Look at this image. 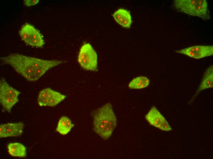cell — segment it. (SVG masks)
Returning <instances> with one entry per match:
<instances>
[{
    "mask_svg": "<svg viewBox=\"0 0 213 159\" xmlns=\"http://www.w3.org/2000/svg\"><path fill=\"white\" fill-rule=\"evenodd\" d=\"M3 64L9 65L28 80L35 81L50 68L65 62L62 60H48L27 56L18 53L0 58Z\"/></svg>",
    "mask_w": 213,
    "mask_h": 159,
    "instance_id": "cell-1",
    "label": "cell"
},
{
    "mask_svg": "<svg viewBox=\"0 0 213 159\" xmlns=\"http://www.w3.org/2000/svg\"><path fill=\"white\" fill-rule=\"evenodd\" d=\"M92 114L94 131L104 140L109 139L117 124L116 118L111 104L107 103L97 109Z\"/></svg>",
    "mask_w": 213,
    "mask_h": 159,
    "instance_id": "cell-2",
    "label": "cell"
},
{
    "mask_svg": "<svg viewBox=\"0 0 213 159\" xmlns=\"http://www.w3.org/2000/svg\"><path fill=\"white\" fill-rule=\"evenodd\" d=\"M175 7L179 11L190 15L207 20L210 17L207 1L205 0H176Z\"/></svg>",
    "mask_w": 213,
    "mask_h": 159,
    "instance_id": "cell-3",
    "label": "cell"
},
{
    "mask_svg": "<svg viewBox=\"0 0 213 159\" xmlns=\"http://www.w3.org/2000/svg\"><path fill=\"white\" fill-rule=\"evenodd\" d=\"M77 61L83 69L96 72L98 70V59L97 53L89 43H84L80 47Z\"/></svg>",
    "mask_w": 213,
    "mask_h": 159,
    "instance_id": "cell-4",
    "label": "cell"
},
{
    "mask_svg": "<svg viewBox=\"0 0 213 159\" xmlns=\"http://www.w3.org/2000/svg\"><path fill=\"white\" fill-rule=\"evenodd\" d=\"M21 92L9 85L5 79L0 80V103L3 108L9 113L13 107L19 101Z\"/></svg>",
    "mask_w": 213,
    "mask_h": 159,
    "instance_id": "cell-5",
    "label": "cell"
},
{
    "mask_svg": "<svg viewBox=\"0 0 213 159\" xmlns=\"http://www.w3.org/2000/svg\"><path fill=\"white\" fill-rule=\"evenodd\" d=\"M21 39L27 45L42 47L45 44L43 36L33 25L28 23L23 25L19 31Z\"/></svg>",
    "mask_w": 213,
    "mask_h": 159,
    "instance_id": "cell-6",
    "label": "cell"
},
{
    "mask_svg": "<svg viewBox=\"0 0 213 159\" xmlns=\"http://www.w3.org/2000/svg\"><path fill=\"white\" fill-rule=\"evenodd\" d=\"M66 96L49 88L41 91L38 94L37 102L40 106H54L65 98Z\"/></svg>",
    "mask_w": 213,
    "mask_h": 159,
    "instance_id": "cell-7",
    "label": "cell"
},
{
    "mask_svg": "<svg viewBox=\"0 0 213 159\" xmlns=\"http://www.w3.org/2000/svg\"><path fill=\"white\" fill-rule=\"evenodd\" d=\"M145 118L150 125L162 131H168L172 130L167 121L155 106L151 107Z\"/></svg>",
    "mask_w": 213,
    "mask_h": 159,
    "instance_id": "cell-8",
    "label": "cell"
},
{
    "mask_svg": "<svg viewBox=\"0 0 213 159\" xmlns=\"http://www.w3.org/2000/svg\"><path fill=\"white\" fill-rule=\"evenodd\" d=\"M175 52L193 58L200 59L212 55L213 54V46H194L176 50Z\"/></svg>",
    "mask_w": 213,
    "mask_h": 159,
    "instance_id": "cell-9",
    "label": "cell"
},
{
    "mask_svg": "<svg viewBox=\"0 0 213 159\" xmlns=\"http://www.w3.org/2000/svg\"><path fill=\"white\" fill-rule=\"evenodd\" d=\"M24 126L21 122L1 124L0 125V137L19 136L22 134Z\"/></svg>",
    "mask_w": 213,
    "mask_h": 159,
    "instance_id": "cell-10",
    "label": "cell"
},
{
    "mask_svg": "<svg viewBox=\"0 0 213 159\" xmlns=\"http://www.w3.org/2000/svg\"><path fill=\"white\" fill-rule=\"evenodd\" d=\"M213 87V65H211L205 72L200 86L191 99V102L192 101L201 91L212 88Z\"/></svg>",
    "mask_w": 213,
    "mask_h": 159,
    "instance_id": "cell-11",
    "label": "cell"
},
{
    "mask_svg": "<svg viewBox=\"0 0 213 159\" xmlns=\"http://www.w3.org/2000/svg\"><path fill=\"white\" fill-rule=\"evenodd\" d=\"M112 16L116 21L121 26L127 28L130 27L132 22L131 17L127 10L119 9Z\"/></svg>",
    "mask_w": 213,
    "mask_h": 159,
    "instance_id": "cell-12",
    "label": "cell"
},
{
    "mask_svg": "<svg viewBox=\"0 0 213 159\" xmlns=\"http://www.w3.org/2000/svg\"><path fill=\"white\" fill-rule=\"evenodd\" d=\"M7 148L9 153L12 156L24 157L26 156V147L20 143H9L7 146Z\"/></svg>",
    "mask_w": 213,
    "mask_h": 159,
    "instance_id": "cell-13",
    "label": "cell"
},
{
    "mask_svg": "<svg viewBox=\"0 0 213 159\" xmlns=\"http://www.w3.org/2000/svg\"><path fill=\"white\" fill-rule=\"evenodd\" d=\"M74 126L68 117L63 116L60 118L58 122L56 131L62 135H65L69 132Z\"/></svg>",
    "mask_w": 213,
    "mask_h": 159,
    "instance_id": "cell-14",
    "label": "cell"
},
{
    "mask_svg": "<svg viewBox=\"0 0 213 159\" xmlns=\"http://www.w3.org/2000/svg\"><path fill=\"white\" fill-rule=\"evenodd\" d=\"M150 80L147 77L139 76L133 79L129 83L128 86L131 89H139L147 87Z\"/></svg>",
    "mask_w": 213,
    "mask_h": 159,
    "instance_id": "cell-15",
    "label": "cell"
},
{
    "mask_svg": "<svg viewBox=\"0 0 213 159\" xmlns=\"http://www.w3.org/2000/svg\"><path fill=\"white\" fill-rule=\"evenodd\" d=\"M39 0H24V3L25 6H30L37 4L39 2Z\"/></svg>",
    "mask_w": 213,
    "mask_h": 159,
    "instance_id": "cell-16",
    "label": "cell"
}]
</instances>
